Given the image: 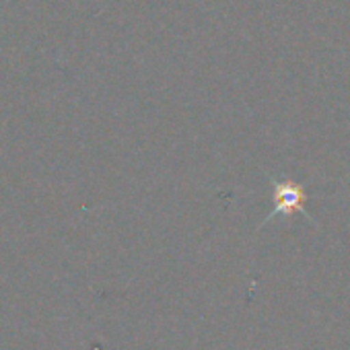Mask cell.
<instances>
[{
  "label": "cell",
  "instance_id": "1",
  "mask_svg": "<svg viewBox=\"0 0 350 350\" xmlns=\"http://www.w3.org/2000/svg\"><path fill=\"white\" fill-rule=\"evenodd\" d=\"M274 200H276V206L266 221L274 219L276 215H293V213H301L303 217H307V211L303 206L305 192L301 186L293 182H274Z\"/></svg>",
  "mask_w": 350,
  "mask_h": 350
}]
</instances>
